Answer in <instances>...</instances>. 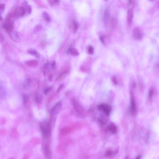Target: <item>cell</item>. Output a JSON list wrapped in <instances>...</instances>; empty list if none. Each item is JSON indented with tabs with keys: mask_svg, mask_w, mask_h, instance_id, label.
Returning <instances> with one entry per match:
<instances>
[{
	"mask_svg": "<svg viewBox=\"0 0 159 159\" xmlns=\"http://www.w3.org/2000/svg\"><path fill=\"white\" fill-rule=\"evenodd\" d=\"M72 28L73 30V32L75 33L76 32L79 28V24L78 22H77L75 21H74L72 22Z\"/></svg>",
	"mask_w": 159,
	"mask_h": 159,
	"instance_id": "20",
	"label": "cell"
},
{
	"mask_svg": "<svg viewBox=\"0 0 159 159\" xmlns=\"http://www.w3.org/2000/svg\"><path fill=\"white\" fill-rule=\"evenodd\" d=\"M5 5L4 4H2L0 5V11H3L4 9H5Z\"/></svg>",
	"mask_w": 159,
	"mask_h": 159,
	"instance_id": "31",
	"label": "cell"
},
{
	"mask_svg": "<svg viewBox=\"0 0 159 159\" xmlns=\"http://www.w3.org/2000/svg\"><path fill=\"white\" fill-rule=\"evenodd\" d=\"M49 4L52 6H56L59 4L60 1L57 0H50L48 1Z\"/></svg>",
	"mask_w": 159,
	"mask_h": 159,
	"instance_id": "22",
	"label": "cell"
},
{
	"mask_svg": "<svg viewBox=\"0 0 159 159\" xmlns=\"http://www.w3.org/2000/svg\"><path fill=\"white\" fill-rule=\"evenodd\" d=\"M88 53L90 55H93L94 53V49L91 45H89L87 49Z\"/></svg>",
	"mask_w": 159,
	"mask_h": 159,
	"instance_id": "24",
	"label": "cell"
},
{
	"mask_svg": "<svg viewBox=\"0 0 159 159\" xmlns=\"http://www.w3.org/2000/svg\"><path fill=\"white\" fill-rule=\"evenodd\" d=\"M51 87H49L46 88V89H45V90H44V93L45 94H47L48 92H49L50 91V90H51Z\"/></svg>",
	"mask_w": 159,
	"mask_h": 159,
	"instance_id": "32",
	"label": "cell"
},
{
	"mask_svg": "<svg viewBox=\"0 0 159 159\" xmlns=\"http://www.w3.org/2000/svg\"><path fill=\"white\" fill-rule=\"evenodd\" d=\"M11 137H14L15 138H16V137H18V134L17 133V132H16V130H13L11 133Z\"/></svg>",
	"mask_w": 159,
	"mask_h": 159,
	"instance_id": "27",
	"label": "cell"
},
{
	"mask_svg": "<svg viewBox=\"0 0 159 159\" xmlns=\"http://www.w3.org/2000/svg\"><path fill=\"white\" fill-rule=\"evenodd\" d=\"M4 40V37L2 34L0 32V42H2Z\"/></svg>",
	"mask_w": 159,
	"mask_h": 159,
	"instance_id": "30",
	"label": "cell"
},
{
	"mask_svg": "<svg viewBox=\"0 0 159 159\" xmlns=\"http://www.w3.org/2000/svg\"><path fill=\"white\" fill-rule=\"evenodd\" d=\"M71 128L69 127H65L62 129L61 130V134L63 135H66L69 134L71 131Z\"/></svg>",
	"mask_w": 159,
	"mask_h": 159,
	"instance_id": "17",
	"label": "cell"
},
{
	"mask_svg": "<svg viewBox=\"0 0 159 159\" xmlns=\"http://www.w3.org/2000/svg\"><path fill=\"white\" fill-rule=\"evenodd\" d=\"M98 110L103 111L107 115H109L111 111V108L110 106L105 104H100L98 105Z\"/></svg>",
	"mask_w": 159,
	"mask_h": 159,
	"instance_id": "6",
	"label": "cell"
},
{
	"mask_svg": "<svg viewBox=\"0 0 159 159\" xmlns=\"http://www.w3.org/2000/svg\"><path fill=\"white\" fill-rule=\"evenodd\" d=\"M25 157H24V159H25ZM26 158H27V159H28V155H27V154L26 155Z\"/></svg>",
	"mask_w": 159,
	"mask_h": 159,
	"instance_id": "36",
	"label": "cell"
},
{
	"mask_svg": "<svg viewBox=\"0 0 159 159\" xmlns=\"http://www.w3.org/2000/svg\"><path fill=\"white\" fill-rule=\"evenodd\" d=\"M2 20V18L1 16V13H0V20Z\"/></svg>",
	"mask_w": 159,
	"mask_h": 159,
	"instance_id": "35",
	"label": "cell"
},
{
	"mask_svg": "<svg viewBox=\"0 0 159 159\" xmlns=\"http://www.w3.org/2000/svg\"><path fill=\"white\" fill-rule=\"evenodd\" d=\"M72 103L73 107L77 112L80 114L84 113V109L80 104L74 99H72Z\"/></svg>",
	"mask_w": 159,
	"mask_h": 159,
	"instance_id": "3",
	"label": "cell"
},
{
	"mask_svg": "<svg viewBox=\"0 0 159 159\" xmlns=\"http://www.w3.org/2000/svg\"><path fill=\"white\" fill-rule=\"evenodd\" d=\"M63 106V103L62 101H59L52 108L51 110V113L53 115H56L59 113L62 110Z\"/></svg>",
	"mask_w": 159,
	"mask_h": 159,
	"instance_id": "2",
	"label": "cell"
},
{
	"mask_svg": "<svg viewBox=\"0 0 159 159\" xmlns=\"http://www.w3.org/2000/svg\"><path fill=\"white\" fill-rule=\"evenodd\" d=\"M26 12L24 8L23 7H20L16 8L12 15L15 17H19L24 16Z\"/></svg>",
	"mask_w": 159,
	"mask_h": 159,
	"instance_id": "5",
	"label": "cell"
},
{
	"mask_svg": "<svg viewBox=\"0 0 159 159\" xmlns=\"http://www.w3.org/2000/svg\"><path fill=\"white\" fill-rule=\"evenodd\" d=\"M25 63H26V64L27 66H28L29 67H36L38 65V64H39V62L37 60H32L27 61L25 62Z\"/></svg>",
	"mask_w": 159,
	"mask_h": 159,
	"instance_id": "13",
	"label": "cell"
},
{
	"mask_svg": "<svg viewBox=\"0 0 159 159\" xmlns=\"http://www.w3.org/2000/svg\"><path fill=\"white\" fill-rule=\"evenodd\" d=\"M108 130L112 134H115L117 131V128L116 126L113 123H111L108 127Z\"/></svg>",
	"mask_w": 159,
	"mask_h": 159,
	"instance_id": "18",
	"label": "cell"
},
{
	"mask_svg": "<svg viewBox=\"0 0 159 159\" xmlns=\"http://www.w3.org/2000/svg\"><path fill=\"white\" fill-rule=\"evenodd\" d=\"M134 18V10L132 8H129L127 10V22L129 25L132 24L133 20Z\"/></svg>",
	"mask_w": 159,
	"mask_h": 159,
	"instance_id": "9",
	"label": "cell"
},
{
	"mask_svg": "<svg viewBox=\"0 0 159 159\" xmlns=\"http://www.w3.org/2000/svg\"><path fill=\"white\" fill-rule=\"evenodd\" d=\"M10 37L12 40L16 43H19L21 41L19 36L17 33L15 31H12L10 33Z\"/></svg>",
	"mask_w": 159,
	"mask_h": 159,
	"instance_id": "11",
	"label": "cell"
},
{
	"mask_svg": "<svg viewBox=\"0 0 159 159\" xmlns=\"http://www.w3.org/2000/svg\"><path fill=\"white\" fill-rule=\"evenodd\" d=\"M131 113L132 115H135L136 112V104L135 102V99L134 98V97L132 94V92H131Z\"/></svg>",
	"mask_w": 159,
	"mask_h": 159,
	"instance_id": "8",
	"label": "cell"
},
{
	"mask_svg": "<svg viewBox=\"0 0 159 159\" xmlns=\"http://www.w3.org/2000/svg\"><path fill=\"white\" fill-rule=\"evenodd\" d=\"M41 131L45 137L48 136L50 132V127L49 122H43L41 125Z\"/></svg>",
	"mask_w": 159,
	"mask_h": 159,
	"instance_id": "1",
	"label": "cell"
},
{
	"mask_svg": "<svg viewBox=\"0 0 159 159\" xmlns=\"http://www.w3.org/2000/svg\"><path fill=\"white\" fill-rule=\"evenodd\" d=\"M133 34V37L136 40H141L143 37V32L138 27H135L134 29Z\"/></svg>",
	"mask_w": 159,
	"mask_h": 159,
	"instance_id": "4",
	"label": "cell"
},
{
	"mask_svg": "<svg viewBox=\"0 0 159 159\" xmlns=\"http://www.w3.org/2000/svg\"><path fill=\"white\" fill-rule=\"evenodd\" d=\"M45 155L47 159H51V153L49 146L46 145L45 147Z\"/></svg>",
	"mask_w": 159,
	"mask_h": 159,
	"instance_id": "14",
	"label": "cell"
},
{
	"mask_svg": "<svg viewBox=\"0 0 159 159\" xmlns=\"http://www.w3.org/2000/svg\"></svg>",
	"mask_w": 159,
	"mask_h": 159,
	"instance_id": "38",
	"label": "cell"
},
{
	"mask_svg": "<svg viewBox=\"0 0 159 159\" xmlns=\"http://www.w3.org/2000/svg\"><path fill=\"white\" fill-rule=\"evenodd\" d=\"M141 156L140 155H139L135 158V159H141Z\"/></svg>",
	"mask_w": 159,
	"mask_h": 159,
	"instance_id": "34",
	"label": "cell"
},
{
	"mask_svg": "<svg viewBox=\"0 0 159 159\" xmlns=\"http://www.w3.org/2000/svg\"><path fill=\"white\" fill-rule=\"evenodd\" d=\"M153 89L151 88V89H150L149 92H148V100L149 101H151V100L152 99V98L153 96Z\"/></svg>",
	"mask_w": 159,
	"mask_h": 159,
	"instance_id": "25",
	"label": "cell"
},
{
	"mask_svg": "<svg viewBox=\"0 0 159 159\" xmlns=\"http://www.w3.org/2000/svg\"><path fill=\"white\" fill-rule=\"evenodd\" d=\"M8 159H14V158H10Z\"/></svg>",
	"mask_w": 159,
	"mask_h": 159,
	"instance_id": "37",
	"label": "cell"
},
{
	"mask_svg": "<svg viewBox=\"0 0 159 159\" xmlns=\"http://www.w3.org/2000/svg\"><path fill=\"white\" fill-rule=\"evenodd\" d=\"M69 53L73 56H77L80 55L78 50L74 48H70L69 50Z\"/></svg>",
	"mask_w": 159,
	"mask_h": 159,
	"instance_id": "19",
	"label": "cell"
},
{
	"mask_svg": "<svg viewBox=\"0 0 159 159\" xmlns=\"http://www.w3.org/2000/svg\"><path fill=\"white\" fill-rule=\"evenodd\" d=\"M110 12L108 8H106L104 11L103 15V22L105 26H107L110 20Z\"/></svg>",
	"mask_w": 159,
	"mask_h": 159,
	"instance_id": "7",
	"label": "cell"
},
{
	"mask_svg": "<svg viewBox=\"0 0 159 159\" xmlns=\"http://www.w3.org/2000/svg\"><path fill=\"white\" fill-rule=\"evenodd\" d=\"M23 103L26 107H29L30 105V97L27 94H24L23 97Z\"/></svg>",
	"mask_w": 159,
	"mask_h": 159,
	"instance_id": "12",
	"label": "cell"
},
{
	"mask_svg": "<svg viewBox=\"0 0 159 159\" xmlns=\"http://www.w3.org/2000/svg\"><path fill=\"white\" fill-rule=\"evenodd\" d=\"M112 81L113 82V83L115 85H117L118 84V81H117V78L115 76H113V77L112 78Z\"/></svg>",
	"mask_w": 159,
	"mask_h": 159,
	"instance_id": "28",
	"label": "cell"
},
{
	"mask_svg": "<svg viewBox=\"0 0 159 159\" xmlns=\"http://www.w3.org/2000/svg\"><path fill=\"white\" fill-rule=\"evenodd\" d=\"M109 24H110V27H111V28L114 29L115 28L117 24V20L114 18H111L109 23Z\"/></svg>",
	"mask_w": 159,
	"mask_h": 159,
	"instance_id": "16",
	"label": "cell"
},
{
	"mask_svg": "<svg viewBox=\"0 0 159 159\" xmlns=\"http://www.w3.org/2000/svg\"><path fill=\"white\" fill-rule=\"evenodd\" d=\"M35 82L31 79H26L24 82V87L26 88H31L34 86Z\"/></svg>",
	"mask_w": 159,
	"mask_h": 159,
	"instance_id": "10",
	"label": "cell"
},
{
	"mask_svg": "<svg viewBox=\"0 0 159 159\" xmlns=\"http://www.w3.org/2000/svg\"><path fill=\"white\" fill-rule=\"evenodd\" d=\"M28 53L30 54H31V55L34 56H35L36 58H38V59H40L41 58V54L40 53L37 52L36 50H29L28 51Z\"/></svg>",
	"mask_w": 159,
	"mask_h": 159,
	"instance_id": "15",
	"label": "cell"
},
{
	"mask_svg": "<svg viewBox=\"0 0 159 159\" xmlns=\"http://www.w3.org/2000/svg\"><path fill=\"white\" fill-rule=\"evenodd\" d=\"M5 93V90L3 86L0 85V97H2L4 95Z\"/></svg>",
	"mask_w": 159,
	"mask_h": 159,
	"instance_id": "26",
	"label": "cell"
},
{
	"mask_svg": "<svg viewBox=\"0 0 159 159\" xmlns=\"http://www.w3.org/2000/svg\"><path fill=\"white\" fill-rule=\"evenodd\" d=\"M43 16L44 18V19L47 22H50L51 21V18L47 12H44L43 13Z\"/></svg>",
	"mask_w": 159,
	"mask_h": 159,
	"instance_id": "21",
	"label": "cell"
},
{
	"mask_svg": "<svg viewBox=\"0 0 159 159\" xmlns=\"http://www.w3.org/2000/svg\"><path fill=\"white\" fill-rule=\"evenodd\" d=\"M43 98L42 96L37 95L35 97V101L37 103H42L43 102Z\"/></svg>",
	"mask_w": 159,
	"mask_h": 159,
	"instance_id": "23",
	"label": "cell"
},
{
	"mask_svg": "<svg viewBox=\"0 0 159 159\" xmlns=\"http://www.w3.org/2000/svg\"><path fill=\"white\" fill-rule=\"evenodd\" d=\"M112 152L111 150H109L106 152V153L105 154V157H109L112 155Z\"/></svg>",
	"mask_w": 159,
	"mask_h": 159,
	"instance_id": "29",
	"label": "cell"
},
{
	"mask_svg": "<svg viewBox=\"0 0 159 159\" xmlns=\"http://www.w3.org/2000/svg\"><path fill=\"white\" fill-rule=\"evenodd\" d=\"M99 39L101 41V42L104 44V37L103 36H100L99 37Z\"/></svg>",
	"mask_w": 159,
	"mask_h": 159,
	"instance_id": "33",
	"label": "cell"
}]
</instances>
